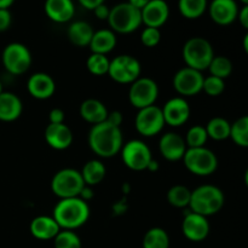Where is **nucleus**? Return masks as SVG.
I'll use <instances>...</instances> for the list:
<instances>
[{"mask_svg": "<svg viewBox=\"0 0 248 248\" xmlns=\"http://www.w3.org/2000/svg\"><path fill=\"white\" fill-rule=\"evenodd\" d=\"M89 145L92 152L102 159H110L121 152L124 136L121 127L103 121L91 127L89 132Z\"/></svg>", "mask_w": 248, "mask_h": 248, "instance_id": "1", "label": "nucleus"}, {"mask_svg": "<svg viewBox=\"0 0 248 248\" xmlns=\"http://www.w3.org/2000/svg\"><path fill=\"white\" fill-rule=\"evenodd\" d=\"M52 217L62 230H75L86 224L90 218L89 202L82 199H61L53 208Z\"/></svg>", "mask_w": 248, "mask_h": 248, "instance_id": "2", "label": "nucleus"}, {"mask_svg": "<svg viewBox=\"0 0 248 248\" xmlns=\"http://www.w3.org/2000/svg\"><path fill=\"white\" fill-rule=\"evenodd\" d=\"M225 203V196L222 189L212 184L200 186L191 190L189 208L203 217L217 215Z\"/></svg>", "mask_w": 248, "mask_h": 248, "instance_id": "3", "label": "nucleus"}, {"mask_svg": "<svg viewBox=\"0 0 248 248\" xmlns=\"http://www.w3.org/2000/svg\"><path fill=\"white\" fill-rule=\"evenodd\" d=\"M182 55L186 67L199 72L208 69L211 61L216 56L212 44L202 36H194L186 40L182 50Z\"/></svg>", "mask_w": 248, "mask_h": 248, "instance_id": "4", "label": "nucleus"}, {"mask_svg": "<svg viewBox=\"0 0 248 248\" xmlns=\"http://www.w3.org/2000/svg\"><path fill=\"white\" fill-rule=\"evenodd\" d=\"M108 23L114 33H133L143 24L142 12L130 2H120L110 9Z\"/></svg>", "mask_w": 248, "mask_h": 248, "instance_id": "5", "label": "nucleus"}, {"mask_svg": "<svg viewBox=\"0 0 248 248\" xmlns=\"http://www.w3.org/2000/svg\"><path fill=\"white\" fill-rule=\"evenodd\" d=\"M186 169L199 177H208L218 169L217 155L206 147L188 148L183 156Z\"/></svg>", "mask_w": 248, "mask_h": 248, "instance_id": "6", "label": "nucleus"}, {"mask_svg": "<svg viewBox=\"0 0 248 248\" xmlns=\"http://www.w3.org/2000/svg\"><path fill=\"white\" fill-rule=\"evenodd\" d=\"M85 186L81 173L75 169L60 170L51 181V190L60 200L78 198Z\"/></svg>", "mask_w": 248, "mask_h": 248, "instance_id": "7", "label": "nucleus"}, {"mask_svg": "<svg viewBox=\"0 0 248 248\" xmlns=\"http://www.w3.org/2000/svg\"><path fill=\"white\" fill-rule=\"evenodd\" d=\"M1 61L9 74L22 75L31 68V53L24 44L11 43L2 50Z\"/></svg>", "mask_w": 248, "mask_h": 248, "instance_id": "8", "label": "nucleus"}, {"mask_svg": "<svg viewBox=\"0 0 248 248\" xmlns=\"http://www.w3.org/2000/svg\"><path fill=\"white\" fill-rule=\"evenodd\" d=\"M142 65L140 62L131 55H119L110 61L108 75L118 84L131 85L140 78Z\"/></svg>", "mask_w": 248, "mask_h": 248, "instance_id": "9", "label": "nucleus"}, {"mask_svg": "<svg viewBox=\"0 0 248 248\" xmlns=\"http://www.w3.org/2000/svg\"><path fill=\"white\" fill-rule=\"evenodd\" d=\"M120 154L125 166L136 172L147 171L148 165L153 160L150 148L140 140L124 143Z\"/></svg>", "mask_w": 248, "mask_h": 248, "instance_id": "10", "label": "nucleus"}, {"mask_svg": "<svg viewBox=\"0 0 248 248\" xmlns=\"http://www.w3.org/2000/svg\"><path fill=\"white\" fill-rule=\"evenodd\" d=\"M159 97V86L153 79L147 77L138 78L131 84L128 90V101L138 110L154 106Z\"/></svg>", "mask_w": 248, "mask_h": 248, "instance_id": "11", "label": "nucleus"}, {"mask_svg": "<svg viewBox=\"0 0 248 248\" xmlns=\"http://www.w3.org/2000/svg\"><path fill=\"white\" fill-rule=\"evenodd\" d=\"M165 119L162 110L157 106H150L140 109L135 119V127L143 137H154L159 135L165 127Z\"/></svg>", "mask_w": 248, "mask_h": 248, "instance_id": "12", "label": "nucleus"}, {"mask_svg": "<svg viewBox=\"0 0 248 248\" xmlns=\"http://www.w3.org/2000/svg\"><path fill=\"white\" fill-rule=\"evenodd\" d=\"M205 77L202 72L184 67L179 69L173 77V87L181 97H193L202 92Z\"/></svg>", "mask_w": 248, "mask_h": 248, "instance_id": "13", "label": "nucleus"}, {"mask_svg": "<svg viewBox=\"0 0 248 248\" xmlns=\"http://www.w3.org/2000/svg\"><path fill=\"white\" fill-rule=\"evenodd\" d=\"M182 232L186 239L191 242H201L207 239L211 232V225L207 217L198 215L188 208L184 213L183 222H182Z\"/></svg>", "mask_w": 248, "mask_h": 248, "instance_id": "14", "label": "nucleus"}, {"mask_svg": "<svg viewBox=\"0 0 248 248\" xmlns=\"http://www.w3.org/2000/svg\"><path fill=\"white\" fill-rule=\"evenodd\" d=\"M165 124L171 127H179L189 120L191 114L190 106L184 97H173L161 108Z\"/></svg>", "mask_w": 248, "mask_h": 248, "instance_id": "15", "label": "nucleus"}, {"mask_svg": "<svg viewBox=\"0 0 248 248\" xmlns=\"http://www.w3.org/2000/svg\"><path fill=\"white\" fill-rule=\"evenodd\" d=\"M211 19L218 26H229L237 19L239 6L235 0H212L208 5Z\"/></svg>", "mask_w": 248, "mask_h": 248, "instance_id": "16", "label": "nucleus"}, {"mask_svg": "<svg viewBox=\"0 0 248 248\" xmlns=\"http://www.w3.org/2000/svg\"><path fill=\"white\" fill-rule=\"evenodd\" d=\"M186 147L184 137L176 132H166L159 140V150L167 161H179L186 154Z\"/></svg>", "mask_w": 248, "mask_h": 248, "instance_id": "17", "label": "nucleus"}, {"mask_svg": "<svg viewBox=\"0 0 248 248\" xmlns=\"http://www.w3.org/2000/svg\"><path fill=\"white\" fill-rule=\"evenodd\" d=\"M142 22L145 27L160 29L170 17V7L165 0H150L142 9Z\"/></svg>", "mask_w": 248, "mask_h": 248, "instance_id": "18", "label": "nucleus"}, {"mask_svg": "<svg viewBox=\"0 0 248 248\" xmlns=\"http://www.w3.org/2000/svg\"><path fill=\"white\" fill-rule=\"evenodd\" d=\"M27 90L33 98L44 101L51 98L55 94L56 82L51 75L39 72L29 77L27 81Z\"/></svg>", "mask_w": 248, "mask_h": 248, "instance_id": "19", "label": "nucleus"}, {"mask_svg": "<svg viewBox=\"0 0 248 248\" xmlns=\"http://www.w3.org/2000/svg\"><path fill=\"white\" fill-rule=\"evenodd\" d=\"M45 140L52 149L65 150L72 145L73 132L69 126L63 124H48L45 128Z\"/></svg>", "mask_w": 248, "mask_h": 248, "instance_id": "20", "label": "nucleus"}, {"mask_svg": "<svg viewBox=\"0 0 248 248\" xmlns=\"http://www.w3.org/2000/svg\"><path fill=\"white\" fill-rule=\"evenodd\" d=\"M44 10L46 16L56 23H67L75 15L73 0H45Z\"/></svg>", "mask_w": 248, "mask_h": 248, "instance_id": "21", "label": "nucleus"}, {"mask_svg": "<svg viewBox=\"0 0 248 248\" xmlns=\"http://www.w3.org/2000/svg\"><path fill=\"white\" fill-rule=\"evenodd\" d=\"M29 230L35 239L47 241L55 239L62 229L52 216H38L31 222Z\"/></svg>", "mask_w": 248, "mask_h": 248, "instance_id": "22", "label": "nucleus"}, {"mask_svg": "<svg viewBox=\"0 0 248 248\" xmlns=\"http://www.w3.org/2000/svg\"><path fill=\"white\" fill-rule=\"evenodd\" d=\"M79 113L82 120L92 124V126H93L106 121L109 111L107 107L104 106V103H102L99 99L87 98L80 104Z\"/></svg>", "mask_w": 248, "mask_h": 248, "instance_id": "23", "label": "nucleus"}, {"mask_svg": "<svg viewBox=\"0 0 248 248\" xmlns=\"http://www.w3.org/2000/svg\"><path fill=\"white\" fill-rule=\"evenodd\" d=\"M23 104L21 98L12 92L0 93V121L12 123L21 116Z\"/></svg>", "mask_w": 248, "mask_h": 248, "instance_id": "24", "label": "nucleus"}, {"mask_svg": "<svg viewBox=\"0 0 248 248\" xmlns=\"http://www.w3.org/2000/svg\"><path fill=\"white\" fill-rule=\"evenodd\" d=\"M116 43V34L111 29H99L94 31L89 47L92 53L107 56L115 48Z\"/></svg>", "mask_w": 248, "mask_h": 248, "instance_id": "25", "label": "nucleus"}, {"mask_svg": "<svg viewBox=\"0 0 248 248\" xmlns=\"http://www.w3.org/2000/svg\"><path fill=\"white\" fill-rule=\"evenodd\" d=\"M68 39L70 43L79 47L89 46L91 43V39L93 36L94 31L90 23L85 21H75L68 27Z\"/></svg>", "mask_w": 248, "mask_h": 248, "instance_id": "26", "label": "nucleus"}, {"mask_svg": "<svg viewBox=\"0 0 248 248\" xmlns=\"http://www.w3.org/2000/svg\"><path fill=\"white\" fill-rule=\"evenodd\" d=\"M80 173H81L82 179H84L86 186H94L102 183L103 179L106 178L107 169L101 160L92 159L84 165Z\"/></svg>", "mask_w": 248, "mask_h": 248, "instance_id": "27", "label": "nucleus"}, {"mask_svg": "<svg viewBox=\"0 0 248 248\" xmlns=\"http://www.w3.org/2000/svg\"><path fill=\"white\" fill-rule=\"evenodd\" d=\"M206 132H207L208 138L213 140H225L230 138V132H232V124L224 118H212L205 126Z\"/></svg>", "mask_w": 248, "mask_h": 248, "instance_id": "28", "label": "nucleus"}, {"mask_svg": "<svg viewBox=\"0 0 248 248\" xmlns=\"http://www.w3.org/2000/svg\"><path fill=\"white\" fill-rule=\"evenodd\" d=\"M208 7L207 0H178V10L186 19L200 18Z\"/></svg>", "mask_w": 248, "mask_h": 248, "instance_id": "29", "label": "nucleus"}, {"mask_svg": "<svg viewBox=\"0 0 248 248\" xmlns=\"http://www.w3.org/2000/svg\"><path fill=\"white\" fill-rule=\"evenodd\" d=\"M142 246L143 248H170L169 234L162 228H152L143 236Z\"/></svg>", "mask_w": 248, "mask_h": 248, "instance_id": "30", "label": "nucleus"}, {"mask_svg": "<svg viewBox=\"0 0 248 248\" xmlns=\"http://www.w3.org/2000/svg\"><path fill=\"white\" fill-rule=\"evenodd\" d=\"M191 190L186 186H173L167 191V202L176 208H189Z\"/></svg>", "mask_w": 248, "mask_h": 248, "instance_id": "31", "label": "nucleus"}, {"mask_svg": "<svg viewBox=\"0 0 248 248\" xmlns=\"http://www.w3.org/2000/svg\"><path fill=\"white\" fill-rule=\"evenodd\" d=\"M230 138L236 145L248 148V115H244L232 124Z\"/></svg>", "mask_w": 248, "mask_h": 248, "instance_id": "32", "label": "nucleus"}, {"mask_svg": "<svg viewBox=\"0 0 248 248\" xmlns=\"http://www.w3.org/2000/svg\"><path fill=\"white\" fill-rule=\"evenodd\" d=\"M212 77H217L219 79L225 80L229 78L232 73V62L225 56H215L208 65Z\"/></svg>", "mask_w": 248, "mask_h": 248, "instance_id": "33", "label": "nucleus"}, {"mask_svg": "<svg viewBox=\"0 0 248 248\" xmlns=\"http://www.w3.org/2000/svg\"><path fill=\"white\" fill-rule=\"evenodd\" d=\"M109 65H110V61L108 60V57L99 53H91L86 61V67L89 72L96 77L108 74Z\"/></svg>", "mask_w": 248, "mask_h": 248, "instance_id": "34", "label": "nucleus"}, {"mask_svg": "<svg viewBox=\"0 0 248 248\" xmlns=\"http://www.w3.org/2000/svg\"><path fill=\"white\" fill-rule=\"evenodd\" d=\"M208 140L207 132H206L205 126L194 125L186 132L184 140L188 148H201L205 147L206 142Z\"/></svg>", "mask_w": 248, "mask_h": 248, "instance_id": "35", "label": "nucleus"}, {"mask_svg": "<svg viewBox=\"0 0 248 248\" xmlns=\"http://www.w3.org/2000/svg\"><path fill=\"white\" fill-rule=\"evenodd\" d=\"M55 248H82L81 240L74 230H61L53 239Z\"/></svg>", "mask_w": 248, "mask_h": 248, "instance_id": "36", "label": "nucleus"}, {"mask_svg": "<svg viewBox=\"0 0 248 248\" xmlns=\"http://www.w3.org/2000/svg\"><path fill=\"white\" fill-rule=\"evenodd\" d=\"M225 90V81L223 79H219L217 77H210L203 79L202 91L210 97H218L224 92Z\"/></svg>", "mask_w": 248, "mask_h": 248, "instance_id": "37", "label": "nucleus"}, {"mask_svg": "<svg viewBox=\"0 0 248 248\" xmlns=\"http://www.w3.org/2000/svg\"><path fill=\"white\" fill-rule=\"evenodd\" d=\"M161 41V31L157 28H152V27H145L140 33V43L145 47H155Z\"/></svg>", "mask_w": 248, "mask_h": 248, "instance_id": "38", "label": "nucleus"}, {"mask_svg": "<svg viewBox=\"0 0 248 248\" xmlns=\"http://www.w3.org/2000/svg\"><path fill=\"white\" fill-rule=\"evenodd\" d=\"M12 16L9 9H0V33L6 31L11 27Z\"/></svg>", "mask_w": 248, "mask_h": 248, "instance_id": "39", "label": "nucleus"}, {"mask_svg": "<svg viewBox=\"0 0 248 248\" xmlns=\"http://www.w3.org/2000/svg\"><path fill=\"white\" fill-rule=\"evenodd\" d=\"M65 114L61 108H53L51 109L50 114H48V120L50 124H63L64 123Z\"/></svg>", "mask_w": 248, "mask_h": 248, "instance_id": "40", "label": "nucleus"}, {"mask_svg": "<svg viewBox=\"0 0 248 248\" xmlns=\"http://www.w3.org/2000/svg\"><path fill=\"white\" fill-rule=\"evenodd\" d=\"M106 121H108V123L111 124V125L121 127V124H123V121H124V116L119 110L109 111L108 118H107Z\"/></svg>", "mask_w": 248, "mask_h": 248, "instance_id": "41", "label": "nucleus"}, {"mask_svg": "<svg viewBox=\"0 0 248 248\" xmlns=\"http://www.w3.org/2000/svg\"><path fill=\"white\" fill-rule=\"evenodd\" d=\"M93 12H94V16H96L98 19H101V21L107 19V21H108L109 14H110V9H109L106 4H102L99 5V6H97L96 9L93 10Z\"/></svg>", "mask_w": 248, "mask_h": 248, "instance_id": "42", "label": "nucleus"}, {"mask_svg": "<svg viewBox=\"0 0 248 248\" xmlns=\"http://www.w3.org/2000/svg\"><path fill=\"white\" fill-rule=\"evenodd\" d=\"M78 1H79V4L81 5L82 7H85L86 10H91V11H93L97 6L104 4L106 0H78Z\"/></svg>", "mask_w": 248, "mask_h": 248, "instance_id": "43", "label": "nucleus"}, {"mask_svg": "<svg viewBox=\"0 0 248 248\" xmlns=\"http://www.w3.org/2000/svg\"><path fill=\"white\" fill-rule=\"evenodd\" d=\"M237 19L240 21L241 26L248 31V5H245V6L240 10Z\"/></svg>", "mask_w": 248, "mask_h": 248, "instance_id": "44", "label": "nucleus"}, {"mask_svg": "<svg viewBox=\"0 0 248 248\" xmlns=\"http://www.w3.org/2000/svg\"><path fill=\"white\" fill-rule=\"evenodd\" d=\"M93 190H92V186H85L84 188H82L81 193H80L79 198L82 199L84 201H86V202H89L90 200H92L93 199Z\"/></svg>", "mask_w": 248, "mask_h": 248, "instance_id": "45", "label": "nucleus"}, {"mask_svg": "<svg viewBox=\"0 0 248 248\" xmlns=\"http://www.w3.org/2000/svg\"><path fill=\"white\" fill-rule=\"evenodd\" d=\"M149 1H150V0H128L127 2H130L132 6H135L136 9H138V10H140V11H142L143 7H144L145 5H147Z\"/></svg>", "mask_w": 248, "mask_h": 248, "instance_id": "46", "label": "nucleus"}, {"mask_svg": "<svg viewBox=\"0 0 248 248\" xmlns=\"http://www.w3.org/2000/svg\"><path fill=\"white\" fill-rule=\"evenodd\" d=\"M159 169H160V164L156 161V160L153 159L152 161H150V164L148 165L147 171H150V172H153V173H154V172L159 171Z\"/></svg>", "mask_w": 248, "mask_h": 248, "instance_id": "47", "label": "nucleus"}, {"mask_svg": "<svg viewBox=\"0 0 248 248\" xmlns=\"http://www.w3.org/2000/svg\"><path fill=\"white\" fill-rule=\"evenodd\" d=\"M14 2L15 0H0V9H9Z\"/></svg>", "mask_w": 248, "mask_h": 248, "instance_id": "48", "label": "nucleus"}, {"mask_svg": "<svg viewBox=\"0 0 248 248\" xmlns=\"http://www.w3.org/2000/svg\"><path fill=\"white\" fill-rule=\"evenodd\" d=\"M242 46H244L245 52H246L248 56V31L246 33V35L244 36V40H242Z\"/></svg>", "mask_w": 248, "mask_h": 248, "instance_id": "49", "label": "nucleus"}, {"mask_svg": "<svg viewBox=\"0 0 248 248\" xmlns=\"http://www.w3.org/2000/svg\"><path fill=\"white\" fill-rule=\"evenodd\" d=\"M245 184H246V186L248 188V169L246 170V172H245Z\"/></svg>", "mask_w": 248, "mask_h": 248, "instance_id": "50", "label": "nucleus"}, {"mask_svg": "<svg viewBox=\"0 0 248 248\" xmlns=\"http://www.w3.org/2000/svg\"><path fill=\"white\" fill-rule=\"evenodd\" d=\"M4 92V90H2V82L0 81V93H2Z\"/></svg>", "mask_w": 248, "mask_h": 248, "instance_id": "51", "label": "nucleus"}, {"mask_svg": "<svg viewBox=\"0 0 248 248\" xmlns=\"http://www.w3.org/2000/svg\"><path fill=\"white\" fill-rule=\"evenodd\" d=\"M240 1H242V2H244L245 5H248V0H240Z\"/></svg>", "mask_w": 248, "mask_h": 248, "instance_id": "52", "label": "nucleus"}]
</instances>
